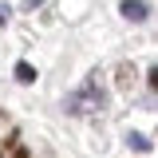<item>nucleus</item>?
Listing matches in <instances>:
<instances>
[{"label":"nucleus","mask_w":158,"mask_h":158,"mask_svg":"<svg viewBox=\"0 0 158 158\" xmlns=\"http://www.w3.org/2000/svg\"><path fill=\"white\" fill-rule=\"evenodd\" d=\"M16 79L20 83H32V79H36V67H32V63H16Z\"/></svg>","instance_id":"obj_4"},{"label":"nucleus","mask_w":158,"mask_h":158,"mask_svg":"<svg viewBox=\"0 0 158 158\" xmlns=\"http://www.w3.org/2000/svg\"><path fill=\"white\" fill-rule=\"evenodd\" d=\"M118 12H123L127 20H146V16H150V4H146V0H123Z\"/></svg>","instance_id":"obj_2"},{"label":"nucleus","mask_w":158,"mask_h":158,"mask_svg":"<svg viewBox=\"0 0 158 158\" xmlns=\"http://www.w3.org/2000/svg\"><path fill=\"white\" fill-rule=\"evenodd\" d=\"M99 107H107V87H103V75H99V71H91V75H87V79L75 87V91H71V99H67V111L91 115V111H99Z\"/></svg>","instance_id":"obj_1"},{"label":"nucleus","mask_w":158,"mask_h":158,"mask_svg":"<svg viewBox=\"0 0 158 158\" xmlns=\"http://www.w3.org/2000/svg\"><path fill=\"white\" fill-rule=\"evenodd\" d=\"M127 142H131V150H138V154H142V150H150V142H146L142 135H131Z\"/></svg>","instance_id":"obj_5"},{"label":"nucleus","mask_w":158,"mask_h":158,"mask_svg":"<svg viewBox=\"0 0 158 158\" xmlns=\"http://www.w3.org/2000/svg\"><path fill=\"white\" fill-rule=\"evenodd\" d=\"M118 87H123V91H131V87H135V71H131V63H123V67H118Z\"/></svg>","instance_id":"obj_3"},{"label":"nucleus","mask_w":158,"mask_h":158,"mask_svg":"<svg viewBox=\"0 0 158 158\" xmlns=\"http://www.w3.org/2000/svg\"><path fill=\"white\" fill-rule=\"evenodd\" d=\"M146 83H150V87L158 91V67H150V71H146Z\"/></svg>","instance_id":"obj_6"}]
</instances>
